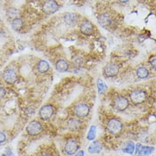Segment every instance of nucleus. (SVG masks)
<instances>
[{"mask_svg": "<svg viewBox=\"0 0 156 156\" xmlns=\"http://www.w3.org/2000/svg\"><path fill=\"white\" fill-rule=\"evenodd\" d=\"M147 98V93L143 89H134L129 94V99L131 103L135 105H138L145 102Z\"/></svg>", "mask_w": 156, "mask_h": 156, "instance_id": "obj_1", "label": "nucleus"}, {"mask_svg": "<svg viewBox=\"0 0 156 156\" xmlns=\"http://www.w3.org/2000/svg\"><path fill=\"white\" fill-rule=\"evenodd\" d=\"M123 128V124L118 118H111L107 121L106 130L112 135H117L121 133Z\"/></svg>", "mask_w": 156, "mask_h": 156, "instance_id": "obj_2", "label": "nucleus"}, {"mask_svg": "<svg viewBox=\"0 0 156 156\" xmlns=\"http://www.w3.org/2000/svg\"><path fill=\"white\" fill-rule=\"evenodd\" d=\"M113 108L118 112H123L128 109L130 103H129L128 98H126L125 96L122 95H118L113 99L112 103Z\"/></svg>", "mask_w": 156, "mask_h": 156, "instance_id": "obj_3", "label": "nucleus"}, {"mask_svg": "<svg viewBox=\"0 0 156 156\" xmlns=\"http://www.w3.org/2000/svg\"><path fill=\"white\" fill-rule=\"evenodd\" d=\"M73 113L76 118H86L90 113L89 105L86 103H78L73 108Z\"/></svg>", "mask_w": 156, "mask_h": 156, "instance_id": "obj_4", "label": "nucleus"}, {"mask_svg": "<svg viewBox=\"0 0 156 156\" xmlns=\"http://www.w3.org/2000/svg\"><path fill=\"white\" fill-rule=\"evenodd\" d=\"M80 148V144L78 143V141L75 138H69L65 144L64 146V151L66 153V154L69 156H72L76 154V153L77 152Z\"/></svg>", "mask_w": 156, "mask_h": 156, "instance_id": "obj_5", "label": "nucleus"}, {"mask_svg": "<svg viewBox=\"0 0 156 156\" xmlns=\"http://www.w3.org/2000/svg\"><path fill=\"white\" fill-rule=\"evenodd\" d=\"M26 131H27L28 135H30V136H37L43 132V125L41 124L40 121L33 120V121H31L28 123Z\"/></svg>", "mask_w": 156, "mask_h": 156, "instance_id": "obj_6", "label": "nucleus"}, {"mask_svg": "<svg viewBox=\"0 0 156 156\" xmlns=\"http://www.w3.org/2000/svg\"><path fill=\"white\" fill-rule=\"evenodd\" d=\"M54 114H55V109H54V106L50 104L43 105L38 111L39 118L42 121H48L53 117Z\"/></svg>", "mask_w": 156, "mask_h": 156, "instance_id": "obj_7", "label": "nucleus"}, {"mask_svg": "<svg viewBox=\"0 0 156 156\" xmlns=\"http://www.w3.org/2000/svg\"><path fill=\"white\" fill-rule=\"evenodd\" d=\"M42 9L48 16L55 14L58 9V4L55 0H44L42 5Z\"/></svg>", "mask_w": 156, "mask_h": 156, "instance_id": "obj_8", "label": "nucleus"}, {"mask_svg": "<svg viewBox=\"0 0 156 156\" xmlns=\"http://www.w3.org/2000/svg\"><path fill=\"white\" fill-rule=\"evenodd\" d=\"M120 70L119 66L115 63H109L104 67V76L105 77L112 78L116 76Z\"/></svg>", "mask_w": 156, "mask_h": 156, "instance_id": "obj_9", "label": "nucleus"}, {"mask_svg": "<svg viewBox=\"0 0 156 156\" xmlns=\"http://www.w3.org/2000/svg\"><path fill=\"white\" fill-rule=\"evenodd\" d=\"M94 25L88 20H84L80 24V31L83 35L92 36L94 33Z\"/></svg>", "mask_w": 156, "mask_h": 156, "instance_id": "obj_10", "label": "nucleus"}, {"mask_svg": "<svg viewBox=\"0 0 156 156\" xmlns=\"http://www.w3.org/2000/svg\"><path fill=\"white\" fill-rule=\"evenodd\" d=\"M3 80L9 85H13L17 80L16 71L13 69H6L3 73Z\"/></svg>", "mask_w": 156, "mask_h": 156, "instance_id": "obj_11", "label": "nucleus"}, {"mask_svg": "<svg viewBox=\"0 0 156 156\" xmlns=\"http://www.w3.org/2000/svg\"><path fill=\"white\" fill-rule=\"evenodd\" d=\"M36 69L41 74H44L47 73L48 71L50 69V66L48 61L44 60V59H40L36 65Z\"/></svg>", "mask_w": 156, "mask_h": 156, "instance_id": "obj_12", "label": "nucleus"}, {"mask_svg": "<svg viewBox=\"0 0 156 156\" xmlns=\"http://www.w3.org/2000/svg\"><path fill=\"white\" fill-rule=\"evenodd\" d=\"M69 66L70 65L68 61L64 58L58 59L55 63V69L58 70V72H66L67 70H69Z\"/></svg>", "mask_w": 156, "mask_h": 156, "instance_id": "obj_13", "label": "nucleus"}, {"mask_svg": "<svg viewBox=\"0 0 156 156\" xmlns=\"http://www.w3.org/2000/svg\"><path fill=\"white\" fill-rule=\"evenodd\" d=\"M82 125V122L79 120V118H70L67 121V127L70 131H76L80 128Z\"/></svg>", "mask_w": 156, "mask_h": 156, "instance_id": "obj_14", "label": "nucleus"}, {"mask_svg": "<svg viewBox=\"0 0 156 156\" xmlns=\"http://www.w3.org/2000/svg\"><path fill=\"white\" fill-rule=\"evenodd\" d=\"M98 23L101 27H108L111 24L112 20H111V17L108 16L107 14L103 13V14H100L99 16H98Z\"/></svg>", "mask_w": 156, "mask_h": 156, "instance_id": "obj_15", "label": "nucleus"}, {"mask_svg": "<svg viewBox=\"0 0 156 156\" xmlns=\"http://www.w3.org/2000/svg\"><path fill=\"white\" fill-rule=\"evenodd\" d=\"M63 19H64V21L66 22V25L71 27V26H75L76 24L78 18L77 16H76L75 14H73V13H66L64 15Z\"/></svg>", "mask_w": 156, "mask_h": 156, "instance_id": "obj_16", "label": "nucleus"}, {"mask_svg": "<svg viewBox=\"0 0 156 156\" xmlns=\"http://www.w3.org/2000/svg\"><path fill=\"white\" fill-rule=\"evenodd\" d=\"M102 149H103V146L100 144V143L99 142H98V141H93L92 143H91V144L88 146V148H87V151L89 154H98V153H100L102 151Z\"/></svg>", "mask_w": 156, "mask_h": 156, "instance_id": "obj_17", "label": "nucleus"}, {"mask_svg": "<svg viewBox=\"0 0 156 156\" xmlns=\"http://www.w3.org/2000/svg\"><path fill=\"white\" fill-rule=\"evenodd\" d=\"M154 150V148L151 146H142L136 154V156H148L152 154Z\"/></svg>", "mask_w": 156, "mask_h": 156, "instance_id": "obj_18", "label": "nucleus"}, {"mask_svg": "<svg viewBox=\"0 0 156 156\" xmlns=\"http://www.w3.org/2000/svg\"><path fill=\"white\" fill-rule=\"evenodd\" d=\"M24 23L23 20L20 19V17H16L15 19L12 20L11 21V27L14 31H19L23 28Z\"/></svg>", "mask_w": 156, "mask_h": 156, "instance_id": "obj_19", "label": "nucleus"}, {"mask_svg": "<svg viewBox=\"0 0 156 156\" xmlns=\"http://www.w3.org/2000/svg\"><path fill=\"white\" fill-rule=\"evenodd\" d=\"M122 152L128 154H133L135 152V144L133 141H127L122 148Z\"/></svg>", "mask_w": 156, "mask_h": 156, "instance_id": "obj_20", "label": "nucleus"}, {"mask_svg": "<svg viewBox=\"0 0 156 156\" xmlns=\"http://www.w3.org/2000/svg\"><path fill=\"white\" fill-rule=\"evenodd\" d=\"M136 76L140 79H146L149 76V71L147 67L140 66L136 70Z\"/></svg>", "mask_w": 156, "mask_h": 156, "instance_id": "obj_21", "label": "nucleus"}, {"mask_svg": "<svg viewBox=\"0 0 156 156\" xmlns=\"http://www.w3.org/2000/svg\"><path fill=\"white\" fill-rule=\"evenodd\" d=\"M97 136V127L96 126H92L87 135V139L88 141H94Z\"/></svg>", "mask_w": 156, "mask_h": 156, "instance_id": "obj_22", "label": "nucleus"}, {"mask_svg": "<svg viewBox=\"0 0 156 156\" xmlns=\"http://www.w3.org/2000/svg\"><path fill=\"white\" fill-rule=\"evenodd\" d=\"M97 87H98V94H102L106 89H107V86L105 82L102 81L101 79H98L97 82Z\"/></svg>", "mask_w": 156, "mask_h": 156, "instance_id": "obj_23", "label": "nucleus"}, {"mask_svg": "<svg viewBox=\"0 0 156 156\" xmlns=\"http://www.w3.org/2000/svg\"><path fill=\"white\" fill-rule=\"evenodd\" d=\"M7 13H8V16H9L10 18L15 19V18H16V17H18V16H18V10L15 8L9 9Z\"/></svg>", "mask_w": 156, "mask_h": 156, "instance_id": "obj_24", "label": "nucleus"}, {"mask_svg": "<svg viewBox=\"0 0 156 156\" xmlns=\"http://www.w3.org/2000/svg\"><path fill=\"white\" fill-rule=\"evenodd\" d=\"M149 66L153 70H156V57H152L149 59Z\"/></svg>", "mask_w": 156, "mask_h": 156, "instance_id": "obj_25", "label": "nucleus"}, {"mask_svg": "<svg viewBox=\"0 0 156 156\" xmlns=\"http://www.w3.org/2000/svg\"><path fill=\"white\" fill-rule=\"evenodd\" d=\"M6 141V135L3 132H0V144L5 143Z\"/></svg>", "mask_w": 156, "mask_h": 156, "instance_id": "obj_26", "label": "nucleus"}, {"mask_svg": "<svg viewBox=\"0 0 156 156\" xmlns=\"http://www.w3.org/2000/svg\"><path fill=\"white\" fill-rule=\"evenodd\" d=\"M6 95V90L4 87H0V98H3Z\"/></svg>", "mask_w": 156, "mask_h": 156, "instance_id": "obj_27", "label": "nucleus"}, {"mask_svg": "<svg viewBox=\"0 0 156 156\" xmlns=\"http://www.w3.org/2000/svg\"><path fill=\"white\" fill-rule=\"evenodd\" d=\"M85 155V153L83 150H78L77 152L76 153V154L74 156H84Z\"/></svg>", "mask_w": 156, "mask_h": 156, "instance_id": "obj_28", "label": "nucleus"}, {"mask_svg": "<svg viewBox=\"0 0 156 156\" xmlns=\"http://www.w3.org/2000/svg\"><path fill=\"white\" fill-rule=\"evenodd\" d=\"M38 156H52L51 154H49L48 153H42L41 154H39Z\"/></svg>", "mask_w": 156, "mask_h": 156, "instance_id": "obj_29", "label": "nucleus"}, {"mask_svg": "<svg viewBox=\"0 0 156 156\" xmlns=\"http://www.w3.org/2000/svg\"><path fill=\"white\" fill-rule=\"evenodd\" d=\"M119 2L121 4H126V3H128L129 0H119Z\"/></svg>", "mask_w": 156, "mask_h": 156, "instance_id": "obj_30", "label": "nucleus"}, {"mask_svg": "<svg viewBox=\"0 0 156 156\" xmlns=\"http://www.w3.org/2000/svg\"><path fill=\"white\" fill-rule=\"evenodd\" d=\"M0 156H8V155H7V154H3L2 155H0Z\"/></svg>", "mask_w": 156, "mask_h": 156, "instance_id": "obj_31", "label": "nucleus"}]
</instances>
